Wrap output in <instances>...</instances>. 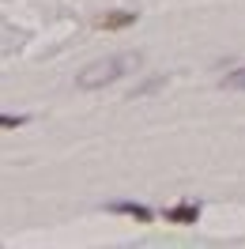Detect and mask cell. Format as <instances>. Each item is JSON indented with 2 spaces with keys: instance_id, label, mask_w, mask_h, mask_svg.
Here are the masks:
<instances>
[{
  "instance_id": "obj_1",
  "label": "cell",
  "mask_w": 245,
  "mask_h": 249,
  "mask_svg": "<svg viewBox=\"0 0 245 249\" xmlns=\"http://www.w3.org/2000/svg\"><path fill=\"white\" fill-rule=\"evenodd\" d=\"M140 64H143L140 53H117V57H106V61H94L76 76V91H98L106 83H117L128 72H136Z\"/></svg>"
},
{
  "instance_id": "obj_2",
  "label": "cell",
  "mask_w": 245,
  "mask_h": 249,
  "mask_svg": "<svg viewBox=\"0 0 245 249\" xmlns=\"http://www.w3.org/2000/svg\"><path fill=\"white\" fill-rule=\"evenodd\" d=\"M136 19H140V12H124V8H113V12H102V16H94V27H98V31H128Z\"/></svg>"
},
{
  "instance_id": "obj_3",
  "label": "cell",
  "mask_w": 245,
  "mask_h": 249,
  "mask_svg": "<svg viewBox=\"0 0 245 249\" xmlns=\"http://www.w3.org/2000/svg\"><path fill=\"white\" fill-rule=\"evenodd\" d=\"M162 215H166V223H174V227H192L200 219V200H177L174 208H166Z\"/></svg>"
},
{
  "instance_id": "obj_4",
  "label": "cell",
  "mask_w": 245,
  "mask_h": 249,
  "mask_svg": "<svg viewBox=\"0 0 245 249\" xmlns=\"http://www.w3.org/2000/svg\"><path fill=\"white\" fill-rule=\"evenodd\" d=\"M106 212H117V215H132L136 223H151L155 212L147 208V204H136V200H109Z\"/></svg>"
},
{
  "instance_id": "obj_5",
  "label": "cell",
  "mask_w": 245,
  "mask_h": 249,
  "mask_svg": "<svg viewBox=\"0 0 245 249\" xmlns=\"http://www.w3.org/2000/svg\"><path fill=\"white\" fill-rule=\"evenodd\" d=\"M219 87H223V91H245V68H234V72H227V76L219 79Z\"/></svg>"
},
{
  "instance_id": "obj_6",
  "label": "cell",
  "mask_w": 245,
  "mask_h": 249,
  "mask_svg": "<svg viewBox=\"0 0 245 249\" xmlns=\"http://www.w3.org/2000/svg\"><path fill=\"white\" fill-rule=\"evenodd\" d=\"M158 87H166V76H155V79H147V83H140L136 91H132V98H147V94H155Z\"/></svg>"
},
{
  "instance_id": "obj_7",
  "label": "cell",
  "mask_w": 245,
  "mask_h": 249,
  "mask_svg": "<svg viewBox=\"0 0 245 249\" xmlns=\"http://www.w3.org/2000/svg\"><path fill=\"white\" fill-rule=\"evenodd\" d=\"M27 117L23 113H0V128H23Z\"/></svg>"
}]
</instances>
